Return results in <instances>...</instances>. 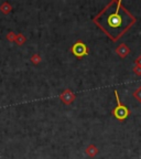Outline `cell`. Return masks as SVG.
<instances>
[{
	"label": "cell",
	"instance_id": "cell-1",
	"mask_svg": "<svg viewBox=\"0 0 141 159\" xmlns=\"http://www.w3.org/2000/svg\"><path fill=\"white\" fill-rule=\"evenodd\" d=\"M108 23L112 27H118V25H120V23H121V18L119 17L118 15H112L109 17L108 19Z\"/></svg>",
	"mask_w": 141,
	"mask_h": 159
}]
</instances>
